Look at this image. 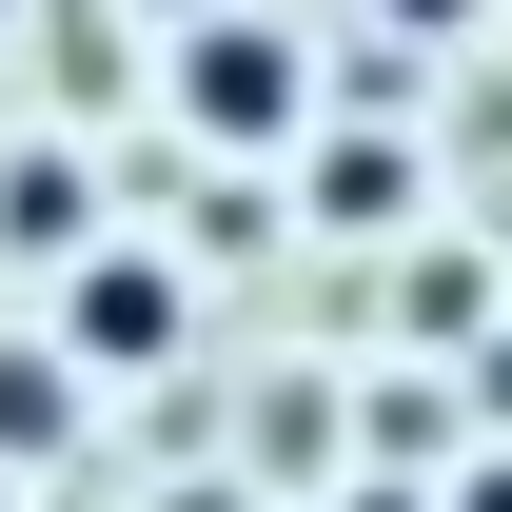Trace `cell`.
Returning <instances> with one entry per match:
<instances>
[{"label": "cell", "mask_w": 512, "mask_h": 512, "mask_svg": "<svg viewBox=\"0 0 512 512\" xmlns=\"http://www.w3.org/2000/svg\"><path fill=\"white\" fill-rule=\"evenodd\" d=\"M316 217H414V178H394L375 138H335V158H316Z\"/></svg>", "instance_id": "obj_3"}, {"label": "cell", "mask_w": 512, "mask_h": 512, "mask_svg": "<svg viewBox=\"0 0 512 512\" xmlns=\"http://www.w3.org/2000/svg\"><path fill=\"white\" fill-rule=\"evenodd\" d=\"M394 20H473V0H394Z\"/></svg>", "instance_id": "obj_5"}, {"label": "cell", "mask_w": 512, "mask_h": 512, "mask_svg": "<svg viewBox=\"0 0 512 512\" xmlns=\"http://www.w3.org/2000/svg\"><path fill=\"white\" fill-rule=\"evenodd\" d=\"M453 512H512V453H493V473H473V493H453Z\"/></svg>", "instance_id": "obj_4"}, {"label": "cell", "mask_w": 512, "mask_h": 512, "mask_svg": "<svg viewBox=\"0 0 512 512\" xmlns=\"http://www.w3.org/2000/svg\"><path fill=\"white\" fill-rule=\"evenodd\" d=\"M60 335L99 355V375H158V355H178V276H158V256H79Z\"/></svg>", "instance_id": "obj_2"}, {"label": "cell", "mask_w": 512, "mask_h": 512, "mask_svg": "<svg viewBox=\"0 0 512 512\" xmlns=\"http://www.w3.org/2000/svg\"><path fill=\"white\" fill-rule=\"evenodd\" d=\"M493 414H512V355H493Z\"/></svg>", "instance_id": "obj_6"}, {"label": "cell", "mask_w": 512, "mask_h": 512, "mask_svg": "<svg viewBox=\"0 0 512 512\" xmlns=\"http://www.w3.org/2000/svg\"><path fill=\"white\" fill-rule=\"evenodd\" d=\"M178 119H197V138H296V40H276V20H197Z\"/></svg>", "instance_id": "obj_1"}]
</instances>
